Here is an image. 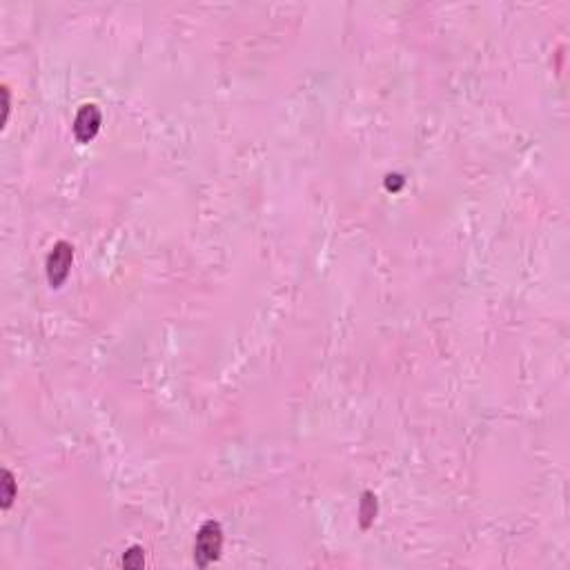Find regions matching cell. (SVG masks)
<instances>
[{"instance_id": "cell-1", "label": "cell", "mask_w": 570, "mask_h": 570, "mask_svg": "<svg viewBox=\"0 0 570 570\" xmlns=\"http://www.w3.org/2000/svg\"><path fill=\"white\" fill-rule=\"evenodd\" d=\"M220 548H223V530H220L218 521H205L196 535L194 544V561L199 568L210 566L220 557Z\"/></svg>"}, {"instance_id": "cell-5", "label": "cell", "mask_w": 570, "mask_h": 570, "mask_svg": "<svg viewBox=\"0 0 570 570\" xmlns=\"http://www.w3.org/2000/svg\"><path fill=\"white\" fill-rule=\"evenodd\" d=\"M3 486H5V495H3V508L7 510L9 505H11V501H13V497H16V481H13V477H11V472H9V470H5V472H3Z\"/></svg>"}, {"instance_id": "cell-2", "label": "cell", "mask_w": 570, "mask_h": 570, "mask_svg": "<svg viewBox=\"0 0 570 570\" xmlns=\"http://www.w3.org/2000/svg\"><path fill=\"white\" fill-rule=\"evenodd\" d=\"M72 261H74V247L67 241H58L52 247L50 257H47V279H50L52 288H60L62 281L67 279Z\"/></svg>"}, {"instance_id": "cell-6", "label": "cell", "mask_w": 570, "mask_h": 570, "mask_svg": "<svg viewBox=\"0 0 570 570\" xmlns=\"http://www.w3.org/2000/svg\"><path fill=\"white\" fill-rule=\"evenodd\" d=\"M142 548H138V546H134V548H130V552L128 555L123 557V566L125 568H142Z\"/></svg>"}, {"instance_id": "cell-4", "label": "cell", "mask_w": 570, "mask_h": 570, "mask_svg": "<svg viewBox=\"0 0 570 570\" xmlns=\"http://www.w3.org/2000/svg\"><path fill=\"white\" fill-rule=\"evenodd\" d=\"M374 515H376V497L372 493H366L361 501V526L368 528L372 524Z\"/></svg>"}, {"instance_id": "cell-3", "label": "cell", "mask_w": 570, "mask_h": 570, "mask_svg": "<svg viewBox=\"0 0 570 570\" xmlns=\"http://www.w3.org/2000/svg\"><path fill=\"white\" fill-rule=\"evenodd\" d=\"M101 121H103V116H101L99 105L87 103L78 109L76 121H74V134H76L78 142H89L94 136H96L101 130Z\"/></svg>"}]
</instances>
